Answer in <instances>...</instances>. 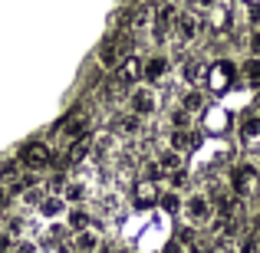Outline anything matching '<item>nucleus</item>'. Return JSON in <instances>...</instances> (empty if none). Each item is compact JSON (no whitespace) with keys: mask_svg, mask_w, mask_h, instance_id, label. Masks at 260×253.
I'll return each mask as SVG.
<instances>
[{"mask_svg":"<svg viewBox=\"0 0 260 253\" xmlns=\"http://www.w3.org/2000/svg\"><path fill=\"white\" fill-rule=\"evenodd\" d=\"M158 204H161V210H168V214H178L181 210V197H178V191L175 188H165L158 194Z\"/></svg>","mask_w":260,"mask_h":253,"instance_id":"2eb2a0df","label":"nucleus"},{"mask_svg":"<svg viewBox=\"0 0 260 253\" xmlns=\"http://www.w3.org/2000/svg\"><path fill=\"white\" fill-rule=\"evenodd\" d=\"M168 69H172V59L161 56V53H158V56H145V59H142V79L152 83V86L158 83V79H165Z\"/></svg>","mask_w":260,"mask_h":253,"instance_id":"0eeeda50","label":"nucleus"},{"mask_svg":"<svg viewBox=\"0 0 260 253\" xmlns=\"http://www.w3.org/2000/svg\"><path fill=\"white\" fill-rule=\"evenodd\" d=\"M66 224H70V230H86V227H92V214L86 207H73L66 214Z\"/></svg>","mask_w":260,"mask_h":253,"instance_id":"4468645a","label":"nucleus"},{"mask_svg":"<svg viewBox=\"0 0 260 253\" xmlns=\"http://www.w3.org/2000/svg\"><path fill=\"white\" fill-rule=\"evenodd\" d=\"M178 105H184V109H191V112H198V109H204V92H201V89H188V92L178 99Z\"/></svg>","mask_w":260,"mask_h":253,"instance_id":"dca6fc26","label":"nucleus"},{"mask_svg":"<svg viewBox=\"0 0 260 253\" xmlns=\"http://www.w3.org/2000/svg\"><path fill=\"white\" fill-rule=\"evenodd\" d=\"M37 207H40V214H43V217H56V214H63V210H66V197L59 194V191H46L43 201H40Z\"/></svg>","mask_w":260,"mask_h":253,"instance_id":"9b49d317","label":"nucleus"},{"mask_svg":"<svg viewBox=\"0 0 260 253\" xmlns=\"http://www.w3.org/2000/svg\"><path fill=\"white\" fill-rule=\"evenodd\" d=\"M7 207V188H0V210Z\"/></svg>","mask_w":260,"mask_h":253,"instance_id":"6ab92c4d","label":"nucleus"},{"mask_svg":"<svg viewBox=\"0 0 260 253\" xmlns=\"http://www.w3.org/2000/svg\"><path fill=\"white\" fill-rule=\"evenodd\" d=\"M99 250V234L92 227L86 230H73V240H70V253H95Z\"/></svg>","mask_w":260,"mask_h":253,"instance_id":"9d476101","label":"nucleus"},{"mask_svg":"<svg viewBox=\"0 0 260 253\" xmlns=\"http://www.w3.org/2000/svg\"><path fill=\"white\" fill-rule=\"evenodd\" d=\"M63 197H66V204H79L86 197V188H83V184H66V188H63Z\"/></svg>","mask_w":260,"mask_h":253,"instance_id":"f3484780","label":"nucleus"},{"mask_svg":"<svg viewBox=\"0 0 260 253\" xmlns=\"http://www.w3.org/2000/svg\"><path fill=\"white\" fill-rule=\"evenodd\" d=\"M201 17H198L194 10H178V17L172 20V26H168V33H172V43L175 46H184L191 43V40L201 33Z\"/></svg>","mask_w":260,"mask_h":253,"instance_id":"f03ea898","label":"nucleus"},{"mask_svg":"<svg viewBox=\"0 0 260 253\" xmlns=\"http://www.w3.org/2000/svg\"><path fill=\"white\" fill-rule=\"evenodd\" d=\"M139 79H142V56L128 53V56L112 69V86H135Z\"/></svg>","mask_w":260,"mask_h":253,"instance_id":"39448f33","label":"nucleus"},{"mask_svg":"<svg viewBox=\"0 0 260 253\" xmlns=\"http://www.w3.org/2000/svg\"><path fill=\"white\" fill-rule=\"evenodd\" d=\"M50 161H53V152L46 141H30V145L20 148V165L26 171H43L50 168Z\"/></svg>","mask_w":260,"mask_h":253,"instance_id":"20e7f679","label":"nucleus"},{"mask_svg":"<svg viewBox=\"0 0 260 253\" xmlns=\"http://www.w3.org/2000/svg\"><path fill=\"white\" fill-rule=\"evenodd\" d=\"M158 194H161V191H158V181H152V177H142V181L135 184L132 204H135V207H142V210H145V207H152V204L158 201Z\"/></svg>","mask_w":260,"mask_h":253,"instance_id":"6e6552de","label":"nucleus"},{"mask_svg":"<svg viewBox=\"0 0 260 253\" xmlns=\"http://www.w3.org/2000/svg\"><path fill=\"white\" fill-rule=\"evenodd\" d=\"M86 128H89V119H86L83 112H73V115H66V119L59 122L56 132H59V138H63V141H79L86 135Z\"/></svg>","mask_w":260,"mask_h":253,"instance_id":"423d86ee","label":"nucleus"},{"mask_svg":"<svg viewBox=\"0 0 260 253\" xmlns=\"http://www.w3.org/2000/svg\"><path fill=\"white\" fill-rule=\"evenodd\" d=\"M125 105H128V112H135V115H152L155 109H158V95H155V89H152V83L148 86H135L132 92L125 95Z\"/></svg>","mask_w":260,"mask_h":253,"instance_id":"7ed1b4c3","label":"nucleus"},{"mask_svg":"<svg viewBox=\"0 0 260 253\" xmlns=\"http://www.w3.org/2000/svg\"><path fill=\"white\" fill-rule=\"evenodd\" d=\"M178 17V4L175 0H155V26H172V20Z\"/></svg>","mask_w":260,"mask_h":253,"instance_id":"f8f14e48","label":"nucleus"},{"mask_svg":"<svg viewBox=\"0 0 260 253\" xmlns=\"http://www.w3.org/2000/svg\"><path fill=\"white\" fill-rule=\"evenodd\" d=\"M228 20H231V13L224 10V7H217V4H211V13H208V20H204V26H208L211 33H221L224 26H228Z\"/></svg>","mask_w":260,"mask_h":253,"instance_id":"ddd939ff","label":"nucleus"},{"mask_svg":"<svg viewBox=\"0 0 260 253\" xmlns=\"http://www.w3.org/2000/svg\"><path fill=\"white\" fill-rule=\"evenodd\" d=\"M254 109L260 112V89H257V95H254Z\"/></svg>","mask_w":260,"mask_h":253,"instance_id":"aec40b11","label":"nucleus"},{"mask_svg":"<svg viewBox=\"0 0 260 253\" xmlns=\"http://www.w3.org/2000/svg\"><path fill=\"white\" fill-rule=\"evenodd\" d=\"M208 253H237V250H234V240H228V237H217L214 247H211Z\"/></svg>","mask_w":260,"mask_h":253,"instance_id":"a211bd4d","label":"nucleus"},{"mask_svg":"<svg viewBox=\"0 0 260 253\" xmlns=\"http://www.w3.org/2000/svg\"><path fill=\"white\" fill-rule=\"evenodd\" d=\"M237 135H241L247 152H257L260 148V115H247V119L241 122V128H237Z\"/></svg>","mask_w":260,"mask_h":253,"instance_id":"1a4fd4ad","label":"nucleus"},{"mask_svg":"<svg viewBox=\"0 0 260 253\" xmlns=\"http://www.w3.org/2000/svg\"><path fill=\"white\" fill-rule=\"evenodd\" d=\"M181 214L188 224H198V227L211 230L217 221V210H214V197L208 194V191H191L188 197L181 201Z\"/></svg>","mask_w":260,"mask_h":253,"instance_id":"f257e3e1","label":"nucleus"}]
</instances>
